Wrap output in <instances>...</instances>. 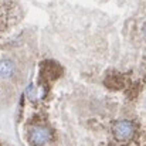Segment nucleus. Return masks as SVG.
I'll return each instance as SVG.
<instances>
[{
    "label": "nucleus",
    "mask_w": 146,
    "mask_h": 146,
    "mask_svg": "<svg viewBox=\"0 0 146 146\" xmlns=\"http://www.w3.org/2000/svg\"><path fill=\"white\" fill-rule=\"evenodd\" d=\"M52 132L48 126L36 123L29 129V142L33 146H50L52 143Z\"/></svg>",
    "instance_id": "2"
},
{
    "label": "nucleus",
    "mask_w": 146,
    "mask_h": 146,
    "mask_svg": "<svg viewBox=\"0 0 146 146\" xmlns=\"http://www.w3.org/2000/svg\"><path fill=\"white\" fill-rule=\"evenodd\" d=\"M136 131L138 129H136L135 122H132L129 119H121V121H116L112 125L113 141L116 143H122V145L132 142L136 138Z\"/></svg>",
    "instance_id": "1"
},
{
    "label": "nucleus",
    "mask_w": 146,
    "mask_h": 146,
    "mask_svg": "<svg viewBox=\"0 0 146 146\" xmlns=\"http://www.w3.org/2000/svg\"><path fill=\"white\" fill-rule=\"evenodd\" d=\"M142 33H143V36L146 37V23L143 24V29H142Z\"/></svg>",
    "instance_id": "4"
},
{
    "label": "nucleus",
    "mask_w": 146,
    "mask_h": 146,
    "mask_svg": "<svg viewBox=\"0 0 146 146\" xmlns=\"http://www.w3.org/2000/svg\"><path fill=\"white\" fill-rule=\"evenodd\" d=\"M14 71H16V67L11 60H0V78L3 80L11 78Z\"/></svg>",
    "instance_id": "3"
}]
</instances>
